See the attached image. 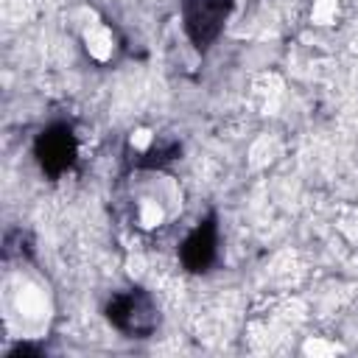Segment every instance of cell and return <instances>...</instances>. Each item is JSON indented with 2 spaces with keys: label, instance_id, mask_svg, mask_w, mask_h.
I'll use <instances>...</instances> for the list:
<instances>
[{
  "label": "cell",
  "instance_id": "obj_6",
  "mask_svg": "<svg viewBox=\"0 0 358 358\" xmlns=\"http://www.w3.org/2000/svg\"><path fill=\"white\" fill-rule=\"evenodd\" d=\"M151 143H154V131L145 129V126H137V129L129 134V145H131L134 151H148Z\"/></svg>",
  "mask_w": 358,
  "mask_h": 358
},
{
  "label": "cell",
  "instance_id": "obj_2",
  "mask_svg": "<svg viewBox=\"0 0 358 358\" xmlns=\"http://www.w3.org/2000/svg\"><path fill=\"white\" fill-rule=\"evenodd\" d=\"M17 310L20 316H25L28 322H39L48 316V299H45V291L34 288V285H25L20 288L17 294Z\"/></svg>",
  "mask_w": 358,
  "mask_h": 358
},
{
  "label": "cell",
  "instance_id": "obj_4",
  "mask_svg": "<svg viewBox=\"0 0 358 358\" xmlns=\"http://www.w3.org/2000/svg\"><path fill=\"white\" fill-rule=\"evenodd\" d=\"M336 14H338V0H313V6H310V22L319 28L333 25Z\"/></svg>",
  "mask_w": 358,
  "mask_h": 358
},
{
  "label": "cell",
  "instance_id": "obj_1",
  "mask_svg": "<svg viewBox=\"0 0 358 358\" xmlns=\"http://www.w3.org/2000/svg\"><path fill=\"white\" fill-rule=\"evenodd\" d=\"M81 36H84V50L90 53V59L109 62L115 56V36L103 22H95V25L84 28Z\"/></svg>",
  "mask_w": 358,
  "mask_h": 358
},
{
  "label": "cell",
  "instance_id": "obj_7",
  "mask_svg": "<svg viewBox=\"0 0 358 358\" xmlns=\"http://www.w3.org/2000/svg\"><path fill=\"white\" fill-rule=\"evenodd\" d=\"M126 271H129V277H134V280H143V277H145V271H148V263H145V257H143V255H131V257L126 260Z\"/></svg>",
  "mask_w": 358,
  "mask_h": 358
},
{
  "label": "cell",
  "instance_id": "obj_3",
  "mask_svg": "<svg viewBox=\"0 0 358 358\" xmlns=\"http://www.w3.org/2000/svg\"><path fill=\"white\" fill-rule=\"evenodd\" d=\"M277 157H280V143H277L274 137H268V134L257 137V140L249 145V165H252V168H266V165H271Z\"/></svg>",
  "mask_w": 358,
  "mask_h": 358
},
{
  "label": "cell",
  "instance_id": "obj_5",
  "mask_svg": "<svg viewBox=\"0 0 358 358\" xmlns=\"http://www.w3.org/2000/svg\"><path fill=\"white\" fill-rule=\"evenodd\" d=\"M302 352L305 355H338V352H344V347L341 344H336V341H327V338H322V336H308L305 338V344H302Z\"/></svg>",
  "mask_w": 358,
  "mask_h": 358
}]
</instances>
